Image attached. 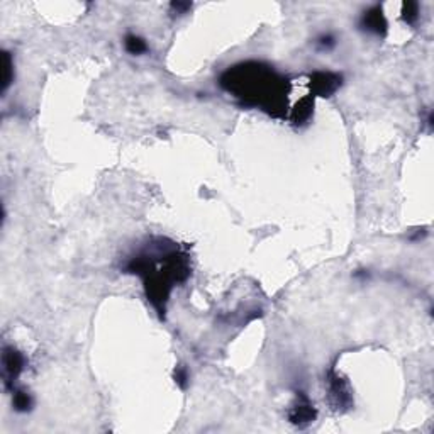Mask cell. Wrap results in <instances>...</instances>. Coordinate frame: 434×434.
<instances>
[{
	"label": "cell",
	"instance_id": "52a82bcc",
	"mask_svg": "<svg viewBox=\"0 0 434 434\" xmlns=\"http://www.w3.org/2000/svg\"><path fill=\"white\" fill-rule=\"evenodd\" d=\"M32 405V399L29 393L26 392H17L14 393V407L15 410H19V412H27V410L31 409Z\"/></svg>",
	"mask_w": 434,
	"mask_h": 434
},
{
	"label": "cell",
	"instance_id": "7a4b0ae2",
	"mask_svg": "<svg viewBox=\"0 0 434 434\" xmlns=\"http://www.w3.org/2000/svg\"><path fill=\"white\" fill-rule=\"evenodd\" d=\"M2 365H4V377H5V385H12L15 378L24 368V356L19 351H15L14 348H4L2 354Z\"/></svg>",
	"mask_w": 434,
	"mask_h": 434
},
{
	"label": "cell",
	"instance_id": "5b68a950",
	"mask_svg": "<svg viewBox=\"0 0 434 434\" xmlns=\"http://www.w3.org/2000/svg\"><path fill=\"white\" fill-rule=\"evenodd\" d=\"M314 409L312 405L309 404V400L304 397V402H299V405H295L290 414V419L292 422H295V424H300V422H310L314 421Z\"/></svg>",
	"mask_w": 434,
	"mask_h": 434
},
{
	"label": "cell",
	"instance_id": "3957f363",
	"mask_svg": "<svg viewBox=\"0 0 434 434\" xmlns=\"http://www.w3.org/2000/svg\"><path fill=\"white\" fill-rule=\"evenodd\" d=\"M312 85L315 87V92L321 95H329L336 92V88L341 85V76L332 73H315L312 76Z\"/></svg>",
	"mask_w": 434,
	"mask_h": 434
},
{
	"label": "cell",
	"instance_id": "6da1fadb",
	"mask_svg": "<svg viewBox=\"0 0 434 434\" xmlns=\"http://www.w3.org/2000/svg\"><path fill=\"white\" fill-rule=\"evenodd\" d=\"M282 82L273 70L263 68L258 63L234 66L222 76V85L229 92L246 100V104L258 105L273 114L280 107L278 97L282 95Z\"/></svg>",
	"mask_w": 434,
	"mask_h": 434
},
{
	"label": "cell",
	"instance_id": "ba28073f",
	"mask_svg": "<svg viewBox=\"0 0 434 434\" xmlns=\"http://www.w3.org/2000/svg\"><path fill=\"white\" fill-rule=\"evenodd\" d=\"M4 60H5V78H4V87L2 90H7V87L12 82V61H10V54L4 53Z\"/></svg>",
	"mask_w": 434,
	"mask_h": 434
},
{
	"label": "cell",
	"instance_id": "277c9868",
	"mask_svg": "<svg viewBox=\"0 0 434 434\" xmlns=\"http://www.w3.org/2000/svg\"><path fill=\"white\" fill-rule=\"evenodd\" d=\"M363 26H365V29L375 32V34H383V32H385V27H387V22H385V19H383L382 10L378 7L368 10L363 17Z\"/></svg>",
	"mask_w": 434,
	"mask_h": 434
},
{
	"label": "cell",
	"instance_id": "8fae6325",
	"mask_svg": "<svg viewBox=\"0 0 434 434\" xmlns=\"http://www.w3.org/2000/svg\"><path fill=\"white\" fill-rule=\"evenodd\" d=\"M319 44H321L322 48H331V46H334V40H332L331 36H322Z\"/></svg>",
	"mask_w": 434,
	"mask_h": 434
},
{
	"label": "cell",
	"instance_id": "9c48e42d",
	"mask_svg": "<svg viewBox=\"0 0 434 434\" xmlns=\"http://www.w3.org/2000/svg\"><path fill=\"white\" fill-rule=\"evenodd\" d=\"M404 17L409 22L417 17V4H404Z\"/></svg>",
	"mask_w": 434,
	"mask_h": 434
},
{
	"label": "cell",
	"instance_id": "30bf717a",
	"mask_svg": "<svg viewBox=\"0 0 434 434\" xmlns=\"http://www.w3.org/2000/svg\"><path fill=\"white\" fill-rule=\"evenodd\" d=\"M175 378H176V383L180 385L182 388L187 387V371L185 370H178L175 371Z\"/></svg>",
	"mask_w": 434,
	"mask_h": 434
},
{
	"label": "cell",
	"instance_id": "8992f818",
	"mask_svg": "<svg viewBox=\"0 0 434 434\" xmlns=\"http://www.w3.org/2000/svg\"><path fill=\"white\" fill-rule=\"evenodd\" d=\"M126 49L131 54H141V53L146 51L148 46H146V43H144V40H141L139 36L131 34V36L126 37Z\"/></svg>",
	"mask_w": 434,
	"mask_h": 434
}]
</instances>
